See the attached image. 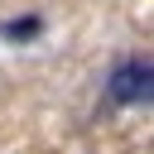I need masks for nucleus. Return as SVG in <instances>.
Wrapping results in <instances>:
<instances>
[{
  "label": "nucleus",
  "mask_w": 154,
  "mask_h": 154,
  "mask_svg": "<svg viewBox=\"0 0 154 154\" xmlns=\"http://www.w3.org/2000/svg\"><path fill=\"white\" fill-rule=\"evenodd\" d=\"M0 34H5L10 43H29V38H38V34H43V19H38V14H19V19H10Z\"/></svg>",
  "instance_id": "f03ea898"
},
{
  "label": "nucleus",
  "mask_w": 154,
  "mask_h": 154,
  "mask_svg": "<svg viewBox=\"0 0 154 154\" xmlns=\"http://www.w3.org/2000/svg\"><path fill=\"white\" fill-rule=\"evenodd\" d=\"M106 96L116 106H149V96H154V67H149V58L116 63V72L106 77Z\"/></svg>",
  "instance_id": "f257e3e1"
}]
</instances>
